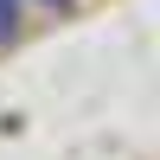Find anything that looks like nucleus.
Wrapping results in <instances>:
<instances>
[{
	"mask_svg": "<svg viewBox=\"0 0 160 160\" xmlns=\"http://www.w3.org/2000/svg\"><path fill=\"white\" fill-rule=\"evenodd\" d=\"M45 7H71V0H45Z\"/></svg>",
	"mask_w": 160,
	"mask_h": 160,
	"instance_id": "2",
	"label": "nucleus"
},
{
	"mask_svg": "<svg viewBox=\"0 0 160 160\" xmlns=\"http://www.w3.org/2000/svg\"><path fill=\"white\" fill-rule=\"evenodd\" d=\"M13 38H19V7L0 0V45H13Z\"/></svg>",
	"mask_w": 160,
	"mask_h": 160,
	"instance_id": "1",
	"label": "nucleus"
}]
</instances>
